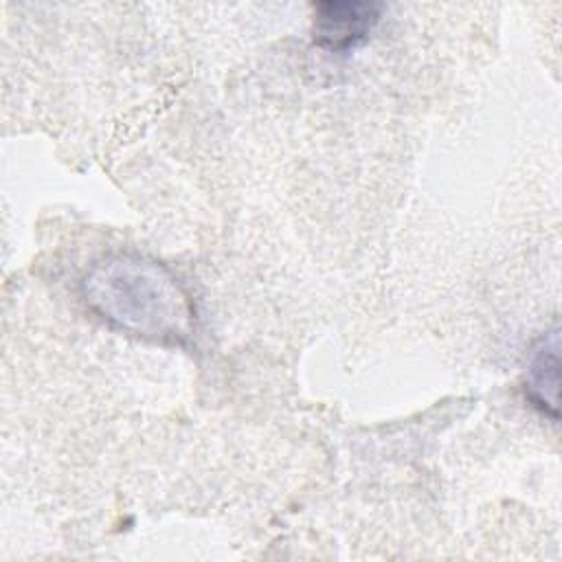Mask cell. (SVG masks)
<instances>
[{"label":"cell","mask_w":562,"mask_h":562,"mask_svg":"<svg viewBox=\"0 0 562 562\" xmlns=\"http://www.w3.org/2000/svg\"><path fill=\"white\" fill-rule=\"evenodd\" d=\"M79 294L90 314L119 334L162 347H187L195 334L191 292L147 255H103L81 277Z\"/></svg>","instance_id":"1"},{"label":"cell","mask_w":562,"mask_h":562,"mask_svg":"<svg viewBox=\"0 0 562 562\" xmlns=\"http://www.w3.org/2000/svg\"><path fill=\"white\" fill-rule=\"evenodd\" d=\"M384 7L367 0H325L314 4L312 40L329 53H349L362 46L380 24Z\"/></svg>","instance_id":"2"},{"label":"cell","mask_w":562,"mask_h":562,"mask_svg":"<svg viewBox=\"0 0 562 562\" xmlns=\"http://www.w3.org/2000/svg\"><path fill=\"white\" fill-rule=\"evenodd\" d=\"M560 329L553 325L531 347L525 367V395L542 415L558 419Z\"/></svg>","instance_id":"3"}]
</instances>
